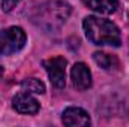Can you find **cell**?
<instances>
[{
  "label": "cell",
  "mask_w": 129,
  "mask_h": 127,
  "mask_svg": "<svg viewBox=\"0 0 129 127\" xmlns=\"http://www.w3.org/2000/svg\"><path fill=\"white\" fill-rule=\"evenodd\" d=\"M69 14H71V6L59 0L41 2L36 6H32L30 11H27V15L30 17V21L33 24L48 32L62 27V24L66 23Z\"/></svg>",
  "instance_id": "obj_1"
},
{
  "label": "cell",
  "mask_w": 129,
  "mask_h": 127,
  "mask_svg": "<svg viewBox=\"0 0 129 127\" xmlns=\"http://www.w3.org/2000/svg\"><path fill=\"white\" fill-rule=\"evenodd\" d=\"M83 27H84L87 39L93 45L120 46L122 43V36H120L119 27L108 20H104L99 17H87L83 21Z\"/></svg>",
  "instance_id": "obj_2"
},
{
  "label": "cell",
  "mask_w": 129,
  "mask_h": 127,
  "mask_svg": "<svg viewBox=\"0 0 129 127\" xmlns=\"http://www.w3.org/2000/svg\"><path fill=\"white\" fill-rule=\"evenodd\" d=\"M26 32L21 27H8L0 30V55L18 52L26 45Z\"/></svg>",
  "instance_id": "obj_3"
},
{
  "label": "cell",
  "mask_w": 129,
  "mask_h": 127,
  "mask_svg": "<svg viewBox=\"0 0 129 127\" xmlns=\"http://www.w3.org/2000/svg\"><path fill=\"white\" fill-rule=\"evenodd\" d=\"M44 67L50 76L51 84L56 88H63L66 84V66L68 61L64 57H53L48 60H44Z\"/></svg>",
  "instance_id": "obj_4"
},
{
  "label": "cell",
  "mask_w": 129,
  "mask_h": 127,
  "mask_svg": "<svg viewBox=\"0 0 129 127\" xmlns=\"http://www.w3.org/2000/svg\"><path fill=\"white\" fill-rule=\"evenodd\" d=\"M72 84L78 91H86L92 87V73L84 63H75L71 70Z\"/></svg>",
  "instance_id": "obj_5"
},
{
  "label": "cell",
  "mask_w": 129,
  "mask_h": 127,
  "mask_svg": "<svg viewBox=\"0 0 129 127\" xmlns=\"http://www.w3.org/2000/svg\"><path fill=\"white\" fill-rule=\"evenodd\" d=\"M12 108L24 115H33L39 111V102L30 96L27 91L26 93H18L12 99Z\"/></svg>",
  "instance_id": "obj_6"
},
{
  "label": "cell",
  "mask_w": 129,
  "mask_h": 127,
  "mask_svg": "<svg viewBox=\"0 0 129 127\" xmlns=\"http://www.w3.org/2000/svg\"><path fill=\"white\" fill-rule=\"evenodd\" d=\"M62 121L63 124L69 127H75V126H90V117L89 114L81 109V108H75V106H71V108H66L62 115Z\"/></svg>",
  "instance_id": "obj_7"
},
{
  "label": "cell",
  "mask_w": 129,
  "mask_h": 127,
  "mask_svg": "<svg viewBox=\"0 0 129 127\" xmlns=\"http://www.w3.org/2000/svg\"><path fill=\"white\" fill-rule=\"evenodd\" d=\"M83 3L89 6L92 11L104 15L114 14L119 8V0H83Z\"/></svg>",
  "instance_id": "obj_8"
},
{
  "label": "cell",
  "mask_w": 129,
  "mask_h": 127,
  "mask_svg": "<svg viewBox=\"0 0 129 127\" xmlns=\"http://www.w3.org/2000/svg\"><path fill=\"white\" fill-rule=\"evenodd\" d=\"M93 60L99 67H102L105 70H113V69L119 67V60L116 55H111V54H107L102 51H98L93 54Z\"/></svg>",
  "instance_id": "obj_9"
},
{
  "label": "cell",
  "mask_w": 129,
  "mask_h": 127,
  "mask_svg": "<svg viewBox=\"0 0 129 127\" xmlns=\"http://www.w3.org/2000/svg\"><path fill=\"white\" fill-rule=\"evenodd\" d=\"M21 88L27 93H35V94H42L45 93V85L41 79L38 78H29L21 82Z\"/></svg>",
  "instance_id": "obj_10"
},
{
  "label": "cell",
  "mask_w": 129,
  "mask_h": 127,
  "mask_svg": "<svg viewBox=\"0 0 129 127\" xmlns=\"http://www.w3.org/2000/svg\"><path fill=\"white\" fill-rule=\"evenodd\" d=\"M0 2H2V9L5 12H9V11H12V8H15V5L20 0H0Z\"/></svg>",
  "instance_id": "obj_11"
},
{
  "label": "cell",
  "mask_w": 129,
  "mask_h": 127,
  "mask_svg": "<svg viewBox=\"0 0 129 127\" xmlns=\"http://www.w3.org/2000/svg\"><path fill=\"white\" fill-rule=\"evenodd\" d=\"M2 75H3V69L0 67V78H2Z\"/></svg>",
  "instance_id": "obj_12"
}]
</instances>
